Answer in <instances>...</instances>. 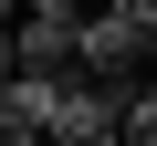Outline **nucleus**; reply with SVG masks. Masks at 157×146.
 Instances as JSON below:
<instances>
[{
	"label": "nucleus",
	"mask_w": 157,
	"mask_h": 146,
	"mask_svg": "<svg viewBox=\"0 0 157 146\" xmlns=\"http://www.w3.org/2000/svg\"><path fill=\"white\" fill-rule=\"evenodd\" d=\"M115 146H157V84L126 94V136H115Z\"/></svg>",
	"instance_id": "obj_1"
},
{
	"label": "nucleus",
	"mask_w": 157,
	"mask_h": 146,
	"mask_svg": "<svg viewBox=\"0 0 157 146\" xmlns=\"http://www.w3.org/2000/svg\"><path fill=\"white\" fill-rule=\"evenodd\" d=\"M0 146H42V136H32V125H11V115H0Z\"/></svg>",
	"instance_id": "obj_2"
}]
</instances>
